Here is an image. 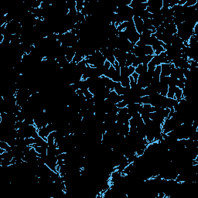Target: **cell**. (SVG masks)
Here are the masks:
<instances>
[{"label": "cell", "instance_id": "obj_1", "mask_svg": "<svg viewBox=\"0 0 198 198\" xmlns=\"http://www.w3.org/2000/svg\"><path fill=\"white\" fill-rule=\"evenodd\" d=\"M85 61L88 65L92 66L94 68H99L104 65V63H105L106 59L100 52V50H97L92 55L86 56Z\"/></svg>", "mask_w": 198, "mask_h": 198}, {"label": "cell", "instance_id": "obj_2", "mask_svg": "<svg viewBox=\"0 0 198 198\" xmlns=\"http://www.w3.org/2000/svg\"><path fill=\"white\" fill-rule=\"evenodd\" d=\"M126 52L121 49H115L114 50V56L115 57V60L119 64L120 68L125 67L126 62Z\"/></svg>", "mask_w": 198, "mask_h": 198}, {"label": "cell", "instance_id": "obj_3", "mask_svg": "<svg viewBox=\"0 0 198 198\" xmlns=\"http://www.w3.org/2000/svg\"><path fill=\"white\" fill-rule=\"evenodd\" d=\"M114 50H115L109 49V48L107 47L101 48V49H100V52H101V54H102V55L105 56V58L106 59V61H108V62L112 63V65L116 62L115 57V56H114Z\"/></svg>", "mask_w": 198, "mask_h": 198}, {"label": "cell", "instance_id": "obj_4", "mask_svg": "<svg viewBox=\"0 0 198 198\" xmlns=\"http://www.w3.org/2000/svg\"><path fill=\"white\" fill-rule=\"evenodd\" d=\"M152 78H153V76H151L150 74L146 72V74H141L139 76L137 84L141 88H146L151 84Z\"/></svg>", "mask_w": 198, "mask_h": 198}, {"label": "cell", "instance_id": "obj_5", "mask_svg": "<svg viewBox=\"0 0 198 198\" xmlns=\"http://www.w3.org/2000/svg\"><path fill=\"white\" fill-rule=\"evenodd\" d=\"M44 161H45V164L49 167L50 169L53 171L56 172V167L58 166V164H57L58 160H57L56 155H47Z\"/></svg>", "mask_w": 198, "mask_h": 198}, {"label": "cell", "instance_id": "obj_6", "mask_svg": "<svg viewBox=\"0 0 198 198\" xmlns=\"http://www.w3.org/2000/svg\"><path fill=\"white\" fill-rule=\"evenodd\" d=\"M107 100L109 102L112 104H115L117 105L119 102L123 101V95H119L117 93L115 92V91H111L109 94H108V97H107Z\"/></svg>", "mask_w": 198, "mask_h": 198}, {"label": "cell", "instance_id": "obj_7", "mask_svg": "<svg viewBox=\"0 0 198 198\" xmlns=\"http://www.w3.org/2000/svg\"><path fill=\"white\" fill-rule=\"evenodd\" d=\"M133 23L135 24V27L137 32L139 34H142L145 30H146V27L144 26V23H143V21L138 16H134L132 19Z\"/></svg>", "mask_w": 198, "mask_h": 198}, {"label": "cell", "instance_id": "obj_8", "mask_svg": "<svg viewBox=\"0 0 198 198\" xmlns=\"http://www.w3.org/2000/svg\"><path fill=\"white\" fill-rule=\"evenodd\" d=\"M152 48H153V51H154V55H158V54H161L162 52H164V49L162 47V41L155 40L154 43L152 44Z\"/></svg>", "mask_w": 198, "mask_h": 198}, {"label": "cell", "instance_id": "obj_9", "mask_svg": "<svg viewBox=\"0 0 198 198\" xmlns=\"http://www.w3.org/2000/svg\"><path fill=\"white\" fill-rule=\"evenodd\" d=\"M135 72V68L132 66L129 67H122L120 69V74L122 77H130L132 74Z\"/></svg>", "mask_w": 198, "mask_h": 198}, {"label": "cell", "instance_id": "obj_10", "mask_svg": "<svg viewBox=\"0 0 198 198\" xmlns=\"http://www.w3.org/2000/svg\"><path fill=\"white\" fill-rule=\"evenodd\" d=\"M160 66H161V75L166 77L170 76L172 63H162Z\"/></svg>", "mask_w": 198, "mask_h": 198}, {"label": "cell", "instance_id": "obj_11", "mask_svg": "<svg viewBox=\"0 0 198 198\" xmlns=\"http://www.w3.org/2000/svg\"><path fill=\"white\" fill-rule=\"evenodd\" d=\"M75 54H76V50L72 47H69L67 48V50H66L65 53V56L66 59L68 60L69 63H71L74 60V57L75 56Z\"/></svg>", "mask_w": 198, "mask_h": 198}, {"label": "cell", "instance_id": "obj_12", "mask_svg": "<svg viewBox=\"0 0 198 198\" xmlns=\"http://www.w3.org/2000/svg\"><path fill=\"white\" fill-rule=\"evenodd\" d=\"M50 132H51L50 131V129L47 127V126L42 127V128H39L38 129V135L40 137L44 139L46 141H47V138L48 137V135H50Z\"/></svg>", "mask_w": 198, "mask_h": 198}, {"label": "cell", "instance_id": "obj_13", "mask_svg": "<svg viewBox=\"0 0 198 198\" xmlns=\"http://www.w3.org/2000/svg\"><path fill=\"white\" fill-rule=\"evenodd\" d=\"M129 164L128 162V160H127V158L125 156V158H124L123 160L120 162V163L119 165H118L117 167H115V169H116V170H118V171H119L122 173V171H123L124 169H125V168Z\"/></svg>", "mask_w": 198, "mask_h": 198}, {"label": "cell", "instance_id": "obj_14", "mask_svg": "<svg viewBox=\"0 0 198 198\" xmlns=\"http://www.w3.org/2000/svg\"><path fill=\"white\" fill-rule=\"evenodd\" d=\"M135 57H136V56H135L132 52L127 53V54H126V62H125L126 67L132 66V64L133 61H134V60L135 59Z\"/></svg>", "mask_w": 198, "mask_h": 198}, {"label": "cell", "instance_id": "obj_15", "mask_svg": "<svg viewBox=\"0 0 198 198\" xmlns=\"http://www.w3.org/2000/svg\"><path fill=\"white\" fill-rule=\"evenodd\" d=\"M148 70V67L146 64H139L135 68V73L138 74L139 75H141V74H144L147 72Z\"/></svg>", "mask_w": 198, "mask_h": 198}, {"label": "cell", "instance_id": "obj_16", "mask_svg": "<svg viewBox=\"0 0 198 198\" xmlns=\"http://www.w3.org/2000/svg\"><path fill=\"white\" fill-rule=\"evenodd\" d=\"M114 91L117 93L119 95H124L125 93V88L122 87L120 82H115V87H114Z\"/></svg>", "mask_w": 198, "mask_h": 198}, {"label": "cell", "instance_id": "obj_17", "mask_svg": "<svg viewBox=\"0 0 198 198\" xmlns=\"http://www.w3.org/2000/svg\"><path fill=\"white\" fill-rule=\"evenodd\" d=\"M153 56L154 55H143V56H139V61L142 64L147 65L152 61V59L153 58Z\"/></svg>", "mask_w": 198, "mask_h": 198}, {"label": "cell", "instance_id": "obj_18", "mask_svg": "<svg viewBox=\"0 0 198 198\" xmlns=\"http://www.w3.org/2000/svg\"><path fill=\"white\" fill-rule=\"evenodd\" d=\"M120 83L124 88H127V87H130V78L129 77H122L121 76V80H120Z\"/></svg>", "mask_w": 198, "mask_h": 198}, {"label": "cell", "instance_id": "obj_19", "mask_svg": "<svg viewBox=\"0 0 198 198\" xmlns=\"http://www.w3.org/2000/svg\"><path fill=\"white\" fill-rule=\"evenodd\" d=\"M142 21L146 20H148V19H152V14L150 13H148L146 9V10H143V11L141 12L139 16Z\"/></svg>", "mask_w": 198, "mask_h": 198}, {"label": "cell", "instance_id": "obj_20", "mask_svg": "<svg viewBox=\"0 0 198 198\" xmlns=\"http://www.w3.org/2000/svg\"><path fill=\"white\" fill-rule=\"evenodd\" d=\"M185 81H186V78L185 77H182V78L177 79V81H176V86L178 88L180 89H183L185 87Z\"/></svg>", "mask_w": 198, "mask_h": 198}, {"label": "cell", "instance_id": "obj_21", "mask_svg": "<svg viewBox=\"0 0 198 198\" xmlns=\"http://www.w3.org/2000/svg\"><path fill=\"white\" fill-rule=\"evenodd\" d=\"M84 6V0H77L76 1V9L77 11L81 12Z\"/></svg>", "mask_w": 198, "mask_h": 198}, {"label": "cell", "instance_id": "obj_22", "mask_svg": "<svg viewBox=\"0 0 198 198\" xmlns=\"http://www.w3.org/2000/svg\"><path fill=\"white\" fill-rule=\"evenodd\" d=\"M174 98H175L176 100H177L178 101H180V100H181L182 98H183V97L182 89H180V88H177V89L176 91L175 95H174Z\"/></svg>", "mask_w": 198, "mask_h": 198}, {"label": "cell", "instance_id": "obj_23", "mask_svg": "<svg viewBox=\"0 0 198 198\" xmlns=\"http://www.w3.org/2000/svg\"><path fill=\"white\" fill-rule=\"evenodd\" d=\"M47 142L48 145H53L55 143V138H54V132L50 133V135H48V137L47 138Z\"/></svg>", "mask_w": 198, "mask_h": 198}, {"label": "cell", "instance_id": "obj_24", "mask_svg": "<svg viewBox=\"0 0 198 198\" xmlns=\"http://www.w3.org/2000/svg\"><path fill=\"white\" fill-rule=\"evenodd\" d=\"M138 158H139V156L136 155V153H134V154H132L128 157H127V160H128V163H133L135 161H136Z\"/></svg>", "mask_w": 198, "mask_h": 198}, {"label": "cell", "instance_id": "obj_25", "mask_svg": "<svg viewBox=\"0 0 198 198\" xmlns=\"http://www.w3.org/2000/svg\"><path fill=\"white\" fill-rule=\"evenodd\" d=\"M141 104H142V105L149 104V105H150V98H149V96L145 95V96L141 98Z\"/></svg>", "mask_w": 198, "mask_h": 198}, {"label": "cell", "instance_id": "obj_26", "mask_svg": "<svg viewBox=\"0 0 198 198\" xmlns=\"http://www.w3.org/2000/svg\"><path fill=\"white\" fill-rule=\"evenodd\" d=\"M139 64H142V63H141V62H140L139 58L138 56H136L135 60H134V61H133V63H132V66L135 68L136 67H138V66L139 65Z\"/></svg>", "mask_w": 198, "mask_h": 198}, {"label": "cell", "instance_id": "obj_27", "mask_svg": "<svg viewBox=\"0 0 198 198\" xmlns=\"http://www.w3.org/2000/svg\"><path fill=\"white\" fill-rule=\"evenodd\" d=\"M116 105H117V107L119 108H125V107H127V105H126V104L123 101L119 102Z\"/></svg>", "mask_w": 198, "mask_h": 198}, {"label": "cell", "instance_id": "obj_28", "mask_svg": "<svg viewBox=\"0 0 198 198\" xmlns=\"http://www.w3.org/2000/svg\"><path fill=\"white\" fill-rule=\"evenodd\" d=\"M139 75L138 74H136L135 72L133 74H132V75H131V77H132V79L134 80V81H135V82H137L138 78H139Z\"/></svg>", "mask_w": 198, "mask_h": 198}]
</instances>
